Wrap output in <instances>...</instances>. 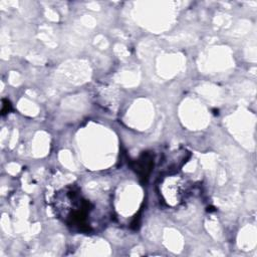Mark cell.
<instances>
[{
    "mask_svg": "<svg viewBox=\"0 0 257 257\" xmlns=\"http://www.w3.org/2000/svg\"><path fill=\"white\" fill-rule=\"evenodd\" d=\"M93 205L84 199L78 190L68 188L59 193L55 200V210L71 227L83 232L90 230L89 217Z\"/></svg>",
    "mask_w": 257,
    "mask_h": 257,
    "instance_id": "obj_1",
    "label": "cell"
},
{
    "mask_svg": "<svg viewBox=\"0 0 257 257\" xmlns=\"http://www.w3.org/2000/svg\"><path fill=\"white\" fill-rule=\"evenodd\" d=\"M160 195L169 206L178 205L186 196V185L181 178L168 176L160 184Z\"/></svg>",
    "mask_w": 257,
    "mask_h": 257,
    "instance_id": "obj_2",
    "label": "cell"
},
{
    "mask_svg": "<svg viewBox=\"0 0 257 257\" xmlns=\"http://www.w3.org/2000/svg\"><path fill=\"white\" fill-rule=\"evenodd\" d=\"M153 166H154L153 156L149 153H145L137 160V162L135 163L134 169L140 175L141 178L147 179L152 171Z\"/></svg>",
    "mask_w": 257,
    "mask_h": 257,
    "instance_id": "obj_3",
    "label": "cell"
},
{
    "mask_svg": "<svg viewBox=\"0 0 257 257\" xmlns=\"http://www.w3.org/2000/svg\"><path fill=\"white\" fill-rule=\"evenodd\" d=\"M10 109V102L8 100L3 99V104H2V114H5L6 112H8Z\"/></svg>",
    "mask_w": 257,
    "mask_h": 257,
    "instance_id": "obj_4",
    "label": "cell"
}]
</instances>
